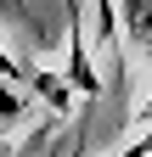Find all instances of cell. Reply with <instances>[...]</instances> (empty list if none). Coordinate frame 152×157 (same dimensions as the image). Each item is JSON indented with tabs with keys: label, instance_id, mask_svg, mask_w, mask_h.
<instances>
[{
	"label": "cell",
	"instance_id": "cell-1",
	"mask_svg": "<svg viewBox=\"0 0 152 157\" xmlns=\"http://www.w3.org/2000/svg\"><path fill=\"white\" fill-rule=\"evenodd\" d=\"M23 90H28V95H40L51 112H73V84H68L62 73H51V67H34Z\"/></svg>",
	"mask_w": 152,
	"mask_h": 157
},
{
	"label": "cell",
	"instance_id": "cell-2",
	"mask_svg": "<svg viewBox=\"0 0 152 157\" xmlns=\"http://www.w3.org/2000/svg\"><path fill=\"white\" fill-rule=\"evenodd\" d=\"M118 28L135 51L152 56V0H118Z\"/></svg>",
	"mask_w": 152,
	"mask_h": 157
},
{
	"label": "cell",
	"instance_id": "cell-3",
	"mask_svg": "<svg viewBox=\"0 0 152 157\" xmlns=\"http://www.w3.org/2000/svg\"><path fill=\"white\" fill-rule=\"evenodd\" d=\"M28 107H34V95L23 90V84H6V78H0V124H23V118H28Z\"/></svg>",
	"mask_w": 152,
	"mask_h": 157
},
{
	"label": "cell",
	"instance_id": "cell-4",
	"mask_svg": "<svg viewBox=\"0 0 152 157\" xmlns=\"http://www.w3.org/2000/svg\"><path fill=\"white\" fill-rule=\"evenodd\" d=\"M28 73H34V67L23 62V56H11L6 45H0V78H6V84H28Z\"/></svg>",
	"mask_w": 152,
	"mask_h": 157
},
{
	"label": "cell",
	"instance_id": "cell-5",
	"mask_svg": "<svg viewBox=\"0 0 152 157\" xmlns=\"http://www.w3.org/2000/svg\"><path fill=\"white\" fill-rule=\"evenodd\" d=\"M0 17L6 23H23V0H0Z\"/></svg>",
	"mask_w": 152,
	"mask_h": 157
},
{
	"label": "cell",
	"instance_id": "cell-6",
	"mask_svg": "<svg viewBox=\"0 0 152 157\" xmlns=\"http://www.w3.org/2000/svg\"><path fill=\"white\" fill-rule=\"evenodd\" d=\"M135 124H141V129H146V124H152V90H146V95H141V107H135Z\"/></svg>",
	"mask_w": 152,
	"mask_h": 157
}]
</instances>
